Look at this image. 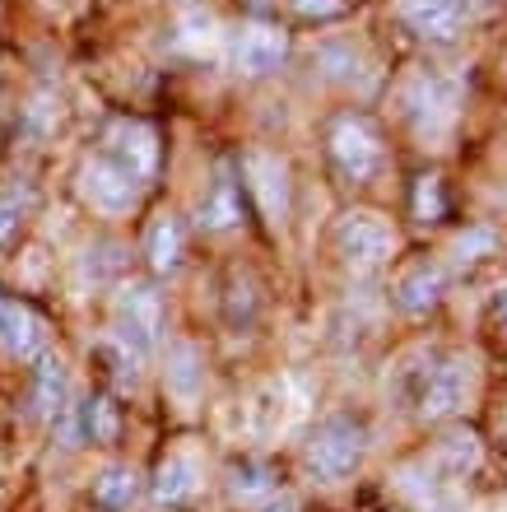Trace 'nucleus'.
Masks as SVG:
<instances>
[{
  "label": "nucleus",
  "instance_id": "26",
  "mask_svg": "<svg viewBox=\"0 0 507 512\" xmlns=\"http://www.w3.org/2000/svg\"><path fill=\"white\" fill-rule=\"evenodd\" d=\"M494 443H498V452L507 457V401L494 410Z\"/></svg>",
  "mask_w": 507,
  "mask_h": 512
},
{
  "label": "nucleus",
  "instance_id": "17",
  "mask_svg": "<svg viewBox=\"0 0 507 512\" xmlns=\"http://www.w3.org/2000/svg\"><path fill=\"white\" fill-rule=\"evenodd\" d=\"M135 499H140V475H135L131 466H112V471H103L94 480V503L98 508L126 512Z\"/></svg>",
  "mask_w": 507,
  "mask_h": 512
},
{
  "label": "nucleus",
  "instance_id": "12",
  "mask_svg": "<svg viewBox=\"0 0 507 512\" xmlns=\"http://www.w3.org/2000/svg\"><path fill=\"white\" fill-rule=\"evenodd\" d=\"M238 224H242V187L233 182L228 168H219L210 191L201 196V229L224 233V229H238Z\"/></svg>",
  "mask_w": 507,
  "mask_h": 512
},
{
  "label": "nucleus",
  "instance_id": "4",
  "mask_svg": "<svg viewBox=\"0 0 507 512\" xmlns=\"http://www.w3.org/2000/svg\"><path fill=\"white\" fill-rule=\"evenodd\" d=\"M112 326H117V345H126L131 354H149L154 345H159V336H163V298H159V289H149V284H131V289L117 298Z\"/></svg>",
  "mask_w": 507,
  "mask_h": 512
},
{
  "label": "nucleus",
  "instance_id": "8",
  "mask_svg": "<svg viewBox=\"0 0 507 512\" xmlns=\"http://www.w3.org/2000/svg\"><path fill=\"white\" fill-rule=\"evenodd\" d=\"M80 187L103 215H126V210L140 201V182H131V177L121 173L112 159H103V154L80 168Z\"/></svg>",
  "mask_w": 507,
  "mask_h": 512
},
{
  "label": "nucleus",
  "instance_id": "14",
  "mask_svg": "<svg viewBox=\"0 0 507 512\" xmlns=\"http://www.w3.org/2000/svg\"><path fill=\"white\" fill-rule=\"evenodd\" d=\"M247 173H252V191L261 196V210H266V215H284V205H289L284 163L266 159V154H252V159H247Z\"/></svg>",
  "mask_w": 507,
  "mask_h": 512
},
{
  "label": "nucleus",
  "instance_id": "2",
  "mask_svg": "<svg viewBox=\"0 0 507 512\" xmlns=\"http://www.w3.org/2000/svg\"><path fill=\"white\" fill-rule=\"evenodd\" d=\"M331 163L349 182H373L382 173L387 149H382V135L373 131L368 117H340L331 126Z\"/></svg>",
  "mask_w": 507,
  "mask_h": 512
},
{
  "label": "nucleus",
  "instance_id": "19",
  "mask_svg": "<svg viewBox=\"0 0 507 512\" xmlns=\"http://www.w3.org/2000/svg\"><path fill=\"white\" fill-rule=\"evenodd\" d=\"M28 210H33V187L28 182H10V187L0 191V252L19 238Z\"/></svg>",
  "mask_w": 507,
  "mask_h": 512
},
{
  "label": "nucleus",
  "instance_id": "24",
  "mask_svg": "<svg viewBox=\"0 0 507 512\" xmlns=\"http://www.w3.org/2000/svg\"><path fill=\"white\" fill-rule=\"evenodd\" d=\"M294 10L303 19H335V14H345V0H294Z\"/></svg>",
  "mask_w": 507,
  "mask_h": 512
},
{
  "label": "nucleus",
  "instance_id": "21",
  "mask_svg": "<svg viewBox=\"0 0 507 512\" xmlns=\"http://www.w3.org/2000/svg\"><path fill=\"white\" fill-rule=\"evenodd\" d=\"M275 466H266V461H252V466H242L238 471V485H233V494L238 499H261V494H270L275 489Z\"/></svg>",
  "mask_w": 507,
  "mask_h": 512
},
{
  "label": "nucleus",
  "instance_id": "1",
  "mask_svg": "<svg viewBox=\"0 0 507 512\" xmlns=\"http://www.w3.org/2000/svg\"><path fill=\"white\" fill-rule=\"evenodd\" d=\"M363 452H368V429H363V419L354 415H331L326 424H317L312 433V443H307V466L317 480H349V475L359 471Z\"/></svg>",
  "mask_w": 507,
  "mask_h": 512
},
{
  "label": "nucleus",
  "instance_id": "10",
  "mask_svg": "<svg viewBox=\"0 0 507 512\" xmlns=\"http://www.w3.org/2000/svg\"><path fill=\"white\" fill-rule=\"evenodd\" d=\"M401 14L419 38L452 42L461 33V24H466L470 0H401Z\"/></svg>",
  "mask_w": 507,
  "mask_h": 512
},
{
  "label": "nucleus",
  "instance_id": "3",
  "mask_svg": "<svg viewBox=\"0 0 507 512\" xmlns=\"http://www.w3.org/2000/svg\"><path fill=\"white\" fill-rule=\"evenodd\" d=\"M470 387H475V364H470V359H461V354H447V359H438V364L424 373V382H419V396H414V405H419V419H428V424L452 419L456 410L466 405Z\"/></svg>",
  "mask_w": 507,
  "mask_h": 512
},
{
  "label": "nucleus",
  "instance_id": "9",
  "mask_svg": "<svg viewBox=\"0 0 507 512\" xmlns=\"http://www.w3.org/2000/svg\"><path fill=\"white\" fill-rule=\"evenodd\" d=\"M405 108H410L414 126L424 135H442L456 122V89L447 80H414L410 94H405Z\"/></svg>",
  "mask_w": 507,
  "mask_h": 512
},
{
  "label": "nucleus",
  "instance_id": "16",
  "mask_svg": "<svg viewBox=\"0 0 507 512\" xmlns=\"http://www.w3.org/2000/svg\"><path fill=\"white\" fill-rule=\"evenodd\" d=\"M182 243H187V233H182V224H177L173 215H163L154 229H149L145 238V256L149 266L159 270V275H168V270L182 266Z\"/></svg>",
  "mask_w": 507,
  "mask_h": 512
},
{
  "label": "nucleus",
  "instance_id": "18",
  "mask_svg": "<svg viewBox=\"0 0 507 512\" xmlns=\"http://www.w3.org/2000/svg\"><path fill=\"white\" fill-rule=\"evenodd\" d=\"M61 401H66V368H61V359L42 354L38 373H33V405H38V415H56Z\"/></svg>",
  "mask_w": 507,
  "mask_h": 512
},
{
  "label": "nucleus",
  "instance_id": "22",
  "mask_svg": "<svg viewBox=\"0 0 507 512\" xmlns=\"http://www.w3.org/2000/svg\"><path fill=\"white\" fill-rule=\"evenodd\" d=\"M414 215L424 219H438L442 215V196H438V177H419V196H414Z\"/></svg>",
  "mask_w": 507,
  "mask_h": 512
},
{
  "label": "nucleus",
  "instance_id": "11",
  "mask_svg": "<svg viewBox=\"0 0 507 512\" xmlns=\"http://www.w3.org/2000/svg\"><path fill=\"white\" fill-rule=\"evenodd\" d=\"M238 70L242 75H270V70L284 66V56H289V38H284L280 28H247L238 38Z\"/></svg>",
  "mask_w": 507,
  "mask_h": 512
},
{
  "label": "nucleus",
  "instance_id": "6",
  "mask_svg": "<svg viewBox=\"0 0 507 512\" xmlns=\"http://www.w3.org/2000/svg\"><path fill=\"white\" fill-rule=\"evenodd\" d=\"M159 131L145 122H112L107 126V149L103 159H112L131 182H154L159 177Z\"/></svg>",
  "mask_w": 507,
  "mask_h": 512
},
{
  "label": "nucleus",
  "instance_id": "5",
  "mask_svg": "<svg viewBox=\"0 0 507 512\" xmlns=\"http://www.w3.org/2000/svg\"><path fill=\"white\" fill-rule=\"evenodd\" d=\"M335 247L354 270H377L387 266L391 252H396V229L382 215L359 210V215H345L335 224Z\"/></svg>",
  "mask_w": 507,
  "mask_h": 512
},
{
  "label": "nucleus",
  "instance_id": "20",
  "mask_svg": "<svg viewBox=\"0 0 507 512\" xmlns=\"http://www.w3.org/2000/svg\"><path fill=\"white\" fill-rule=\"evenodd\" d=\"M84 429H89L94 443H117V429H121L117 405L107 401V396H94V401L84 405Z\"/></svg>",
  "mask_w": 507,
  "mask_h": 512
},
{
  "label": "nucleus",
  "instance_id": "25",
  "mask_svg": "<svg viewBox=\"0 0 507 512\" xmlns=\"http://www.w3.org/2000/svg\"><path fill=\"white\" fill-rule=\"evenodd\" d=\"M489 326H494V336L507 345V284L494 294V303H489Z\"/></svg>",
  "mask_w": 507,
  "mask_h": 512
},
{
  "label": "nucleus",
  "instance_id": "15",
  "mask_svg": "<svg viewBox=\"0 0 507 512\" xmlns=\"http://www.w3.org/2000/svg\"><path fill=\"white\" fill-rule=\"evenodd\" d=\"M196 461L191 457H168L159 466V475H154V499L168 503V508H177V503H187L191 494H196Z\"/></svg>",
  "mask_w": 507,
  "mask_h": 512
},
{
  "label": "nucleus",
  "instance_id": "13",
  "mask_svg": "<svg viewBox=\"0 0 507 512\" xmlns=\"http://www.w3.org/2000/svg\"><path fill=\"white\" fill-rule=\"evenodd\" d=\"M442 284L447 280H442L438 261H414V266L401 275V284H396V303H401V312L419 317V312H428L442 298Z\"/></svg>",
  "mask_w": 507,
  "mask_h": 512
},
{
  "label": "nucleus",
  "instance_id": "23",
  "mask_svg": "<svg viewBox=\"0 0 507 512\" xmlns=\"http://www.w3.org/2000/svg\"><path fill=\"white\" fill-rule=\"evenodd\" d=\"M173 359H177L173 387H177V391H196V350H191V345H177Z\"/></svg>",
  "mask_w": 507,
  "mask_h": 512
},
{
  "label": "nucleus",
  "instance_id": "7",
  "mask_svg": "<svg viewBox=\"0 0 507 512\" xmlns=\"http://www.w3.org/2000/svg\"><path fill=\"white\" fill-rule=\"evenodd\" d=\"M0 350L24 359V364H38L47 354V322L28 303L5 294H0Z\"/></svg>",
  "mask_w": 507,
  "mask_h": 512
}]
</instances>
